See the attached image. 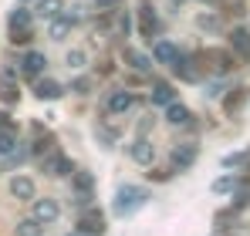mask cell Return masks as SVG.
Here are the masks:
<instances>
[{"label": "cell", "mask_w": 250, "mask_h": 236, "mask_svg": "<svg viewBox=\"0 0 250 236\" xmlns=\"http://www.w3.org/2000/svg\"><path fill=\"white\" fill-rule=\"evenodd\" d=\"M149 202V189H139V186H122L119 189V196L112 202V213L115 216H128V213H135L139 206H146Z\"/></svg>", "instance_id": "cell-1"}, {"label": "cell", "mask_w": 250, "mask_h": 236, "mask_svg": "<svg viewBox=\"0 0 250 236\" xmlns=\"http://www.w3.org/2000/svg\"><path fill=\"white\" fill-rule=\"evenodd\" d=\"M135 20H139V38L156 40V34H159V14H156L152 0H139V7H135Z\"/></svg>", "instance_id": "cell-2"}, {"label": "cell", "mask_w": 250, "mask_h": 236, "mask_svg": "<svg viewBox=\"0 0 250 236\" xmlns=\"http://www.w3.org/2000/svg\"><path fill=\"white\" fill-rule=\"evenodd\" d=\"M196 156H200V149H196L193 142H183V145H176V149L169 152V169H172V172H186V169L196 162Z\"/></svg>", "instance_id": "cell-3"}, {"label": "cell", "mask_w": 250, "mask_h": 236, "mask_svg": "<svg viewBox=\"0 0 250 236\" xmlns=\"http://www.w3.org/2000/svg\"><path fill=\"white\" fill-rule=\"evenodd\" d=\"M44 68H47V58H44L41 51H27V54L21 58V75L27 81H38L44 75Z\"/></svg>", "instance_id": "cell-4"}, {"label": "cell", "mask_w": 250, "mask_h": 236, "mask_svg": "<svg viewBox=\"0 0 250 236\" xmlns=\"http://www.w3.org/2000/svg\"><path fill=\"white\" fill-rule=\"evenodd\" d=\"M61 216V206H58V199H34V206H31V219H38V223H54Z\"/></svg>", "instance_id": "cell-5"}, {"label": "cell", "mask_w": 250, "mask_h": 236, "mask_svg": "<svg viewBox=\"0 0 250 236\" xmlns=\"http://www.w3.org/2000/svg\"><path fill=\"white\" fill-rule=\"evenodd\" d=\"M78 233H82V236H102V233H105V216H102L98 209L82 213V219H78Z\"/></svg>", "instance_id": "cell-6"}, {"label": "cell", "mask_w": 250, "mask_h": 236, "mask_svg": "<svg viewBox=\"0 0 250 236\" xmlns=\"http://www.w3.org/2000/svg\"><path fill=\"white\" fill-rule=\"evenodd\" d=\"M47 176H71L75 172V162L68 156H61V152H54L51 158H44V165H41Z\"/></svg>", "instance_id": "cell-7"}, {"label": "cell", "mask_w": 250, "mask_h": 236, "mask_svg": "<svg viewBox=\"0 0 250 236\" xmlns=\"http://www.w3.org/2000/svg\"><path fill=\"white\" fill-rule=\"evenodd\" d=\"M135 105V98H132V91H112L108 95V101H105V112L108 115H122Z\"/></svg>", "instance_id": "cell-8"}, {"label": "cell", "mask_w": 250, "mask_h": 236, "mask_svg": "<svg viewBox=\"0 0 250 236\" xmlns=\"http://www.w3.org/2000/svg\"><path fill=\"white\" fill-rule=\"evenodd\" d=\"M10 196L21 199V202H31L34 199V179L31 176H14L10 179Z\"/></svg>", "instance_id": "cell-9"}, {"label": "cell", "mask_w": 250, "mask_h": 236, "mask_svg": "<svg viewBox=\"0 0 250 236\" xmlns=\"http://www.w3.org/2000/svg\"><path fill=\"white\" fill-rule=\"evenodd\" d=\"M34 95H38L41 101H54V98H61V95H64V88H61V81H54V78H38Z\"/></svg>", "instance_id": "cell-10"}, {"label": "cell", "mask_w": 250, "mask_h": 236, "mask_svg": "<svg viewBox=\"0 0 250 236\" xmlns=\"http://www.w3.org/2000/svg\"><path fill=\"white\" fill-rule=\"evenodd\" d=\"M179 54H183V51H179L172 40H156V61H159V64H169V68H172V64L179 61Z\"/></svg>", "instance_id": "cell-11"}, {"label": "cell", "mask_w": 250, "mask_h": 236, "mask_svg": "<svg viewBox=\"0 0 250 236\" xmlns=\"http://www.w3.org/2000/svg\"><path fill=\"white\" fill-rule=\"evenodd\" d=\"M132 158H135L139 165H152V158H156L152 142H149V138H135V145H132Z\"/></svg>", "instance_id": "cell-12"}, {"label": "cell", "mask_w": 250, "mask_h": 236, "mask_svg": "<svg viewBox=\"0 0 250 236\" xmlns=\"http://www.w3.org/2000/svg\"><path fill=\"white\" fill-rule=\"evenodd\" d=\"M172 101H176V88L166 84V81H159V84L152 88V105H163V108H166V105H172Z\"/></svg>", "instance_id": "cell-13"}, {"label": "cell", "mask_w": 250, "mask_h": 236, "mask_svg": "<svg viewBox=\"0 0 250 236\" xmlns=\"http://www.w3.org/2000/svg\"><path fill=\"white\" fill-rule=\"evenodd\" d=\"M230 44H233V51H237L240 58H250V31L237 27V31L230 34Z\"/></svg>", "instance_id": "cell-14"}, {"label": "cell", "mask_w": 250, "mask_h": 236, "mask_svg": "<svg viewBox=\"0 0 250 236\" xmlns=\"http://www.w3.org/2000/svg\"><path fill=\"white\" fill-rule=\"evenodd\" d=\"M14 145H17V128L7 121V125L0 128V156H10V152H14Z\"/></svg>", "instance_id": "cell-15"}, {"label": "cell", "mask_w": 250, "mask_h": 236, "mask_svg": "<svg viewBox=\"0 0 250 236\" xmlns=\"http://www.w3.org/2000/svg\"><path fill=\"white\" fill-rule=\"evenodd\" d=\"M122 58L128 61V68H135V71H149V68H152V61H149L146 54H139L135 47H125V51H122Z\"/></svg>", "instance_id": "cell-16"}, {"label": "cell", "mask_w": 250, "mask_h": 236, "mask_svg": "<svg viewBox=\"0 0 250 236\" xmlns=\"http://www.w3.org/2000/svg\"><path fill=\"white\" fill-rule=\"evenodd\" d=\"M71 27H75L71 17H54V20H51V40H64L71 34Z\"/></svg>", "instance_id": "cell-17"}, {"label": "cell", "mask_w": 250, "mask_h": 236, "mask_svg": "<svg viewBox=\"0 0 250 236\" xmlns=\"http://www.w3.org/2000/svg\"><path fill=\"white\" fill-rule=\"evenodd\" d=\"M166 121H169V125H186V121H189V108L179 105V101L166 105Z\"/></svg>", "instance_id": "cell-18"}, {"label": "cell", "mask_w": 250, "mask_h": 236, "mask_svg": "<svg viewBox=\"0 0 250 236\" xmlns=\"http://www.w3.org/2000/svg\"><path fill=\"white\" fill-rule=\"evenodd\" d=\"M38 17H47V20L61 17V0H38Z\"/></svg>", "instance_id": "cell-19"}, {"label": "cell", "mask_w": 250, "mask_h": 236, "mask_svg": "<svg viewBox=\"0 0 250 236\" xmlns=\"http://www.w3.org/2000/svg\"><path fill=\"white\" fill-rule=\"evenodd\" d=\"M10 27H31V10H24V7H17L14 14H10V20H7Z\"/></svg>", "instance_id": "cell-20"}, {"label": "cell", "mask_w": 250, "mask_h": 236, "mask_svg": "<svg viewBox=\"0 0 250 236\" xmlns=\"http://www.w3.org/2000/svg\"><path fill=\"white\" fill-rule=\"evenodd\" d=\"M34 31L31 27H10V44H31Z\"/></svg>", "instance_id": "cell-21"}, {"label": "cell", "mask_w": 250, "mask_h": 236, "mask_svg": "<svg viewBox=\"0 0 250 236\" xmlns=\"http://www.w3.org/2000/svg\"><path fill=\"white\" fill-rule=\"evenodd\" d=\"M75 189L91 196V189H95V179H91V172H78V179H75Z\"/></svg>", "instance_id": "cell-22"}, {"label": "cell", "mask_w": 250, "mask_h": 236, "mask_svg": "<svg viewBox=\"0 0 250 236\" xmlns=\"http://www.w3.org/2000/svg\"><path fill=\"white\" fill-rule=\"evenodd\" d=\"M17 236H41V223L38 219H24L17 226Z\"/></svg>", "instance_id": "cell-23"}, {"label": "cell", "mask_w": 250, "mask_h": 236, "mask_svg": "<svg viewBox=\"0 0 250 236\" xmlns=\"http://www.w3.org/2000/svg\"><path fill=\"white\" fill-rule=\"evenodd\" d=\"M0 98H3L7 105H14V101H17V88H14V81H10V78L0 84Z\"/></svg>", "instance_id": "cell-24"}, {"label": "cell", "mask_w": 250, "mask_h": 236, "mask_svg": "<svg viewBox=\"0 0 250 236\" xmlns=\"http://www.w3.org/2000/svg\"><path fill=\"white\" fill-rule=\"evenodd\" d=\"M230 189H233V179L230 176H223V179L213 182V193H230Z\"/></svg>", "instance_id": "cell-25"}, {"label": "cell", "mask_w": 250, "mask_h": 236, "mask_svg": "<svg viewBox=\"0 0 250 236\" xmlns=\"http://www.w3.org/2000/svg\"><path fill=\"white\" fill-rule=\"evenodd\" d=\"M68 64L71 68H84V51H71L68 54Z\"/></svg>", "instance_id": "cell-26"}, {"label": "cell", "mask_w": 250, "mask_h": 236, "mask_svg": "<svg viewBox=\"0 0 250 236\" xmlns=\"http://www.w3.org/2000/svg\"><path fill=\"white\" fill-rule=\"evenodd\" d=\"M71 88H75L78 95H88V88H91V84H88V78H78L75 84H71Z\"/></svg>", "instance_id": "cell-27"}, {"label": "cell", "mask_w": 250, "mask_h": 236, "mask_svg": "<svg viewBox=\"0 0 250 236\" xmlns=\"http://www.w3.org/2000/svg\"><path fill=\"white\" fill-rule=\"evenodd\" d=\"M244 202H250V193H247V189H240V193H237V206H244Z\"/></svg>", "instance_id": "cell-28"}, {"label": "cell", "mask_w": 250, "mask_h": 236, "mask_svg": "<svg viewBox=\"0 0 250 236\" xmlns=\"http://www.w3.org/2000/svg\"><path fill=\"white\" fill-rule=\"evenodd\" d=\"M95 3H98V7H115L119 0H95Z\"/></svg>", "instance_id": "cell-29"}, {"label": "cell", "mask_w": 250, "mask_h": 236, "mask_svg": "<svg viewBox=\"0 0 250 236\" xmlns=\"http://www.w3.org/2000/svg\"><path fill=\"white\" fill-rule=\"evenodd\" d=\"M71 236H82V233H71Z\"/></svg>", "instance_id": "cell-30"}, {"label": "cell", "mask_w": 250, "mask_h": 236, "mask_svg": "<svg viewBox=\"0 0 250 236\" xmlns=\"http://www.w3.org/2000/svg\"><path fill=\"white\" fill-rule=\"evenodd\" d=\"M31 3H38V0H31Z\"/></svg>", "instance_id": "cell-31"}]
</instances>
